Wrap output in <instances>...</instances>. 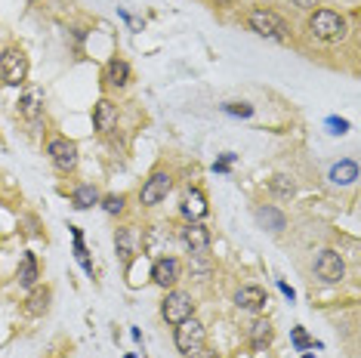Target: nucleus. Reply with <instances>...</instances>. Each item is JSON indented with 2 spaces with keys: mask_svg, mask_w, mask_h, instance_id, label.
<instances>
[{
  "mask_svg": "<svg viewBox=\"0 0 361 358\" xmlns=\"http://www.w3.org/2000/svg\"><path fill=\"white\" fill-rule=\"evenodd\" d=\"M257 223H259V226H266V229H269V232H275V235L287 229V216H284L278 207H272V204L257 207Z\"/></svg>",
  "mask_w": 361,
  "mask_h": 358,
  "instance_id": "17",
  "label": "nucleus"
},
{
  "mask_svg": "<svg viewBox=\"0 0 361 358\" xmlns=\"http://www.w3.org/2000/svg\"><path fill=\"white\" fill-rule=\"evenodd\" d=\"M346 19H343L340 13L334 10H312L309 16V35L315 40H322V44H336V40L346 37Z\"/></svg>",
  "mask_w": 361,
  "mask_h": 358,
  "instance_id": "2",
  "label": "nucleus"
},
{
  "mask_svg": "<svg viewBox=\"0 0 361 358\" xmlns=\"http://www.w3.org/2000/svg\"><path fill=\"white\" fill-rule=\"evenodd\" d=\"M269 189H272V195H275L278 201H290L293 195H297V185H293V179H290V176H284V173L272 176V183H269Z\"/></svg>",
  "mask_w": 361,
  "mask_h": 358,
  "instance_id": "23",
  "label": "nucleus"
},
{
  "mask_svg": "<svg viewBox=\"0 0 361 358\" xmlns=\"http://www.w3.org/2000/svg\"><path fill=\"white\" fill-rule=\"evenodd\" d=\"M37 278H40L37 257H35V254H25V257H22V263H19V284L31 290V288L37 284Z\"/></svg>",
  "mask_w": 361,
  "mask_h": 358,
  "instance_id": "21",
  "label": "nucleus"
},
{
  "mask_svg": "<svg viewBox=\"0 0 361 358\" xmlns=\"http://www.w3.org/2000/svg\"><path fill=\"white\" fill-rule=\"evenodd\" d=\"M179 275H183V266H179L176 257H158L152 263V281L164 290L173 288V284L179 281Z\"/></svg>",
  "mask_w": 361,
  "mask_h": 358,
  "instance_id": "10",
  "label": "nucleus"
},
{
  "mask_svg": "<svg viewBox=\"0 0 361 358\" xmlns=\"http://www.w3.org/2000/svg\"><path fill=\"white\" fill-rule=\"evenodd\" d=\"M71 235H75V257H78V263L84 266L87 275H93V263H90V254H87V247H84V232H80L78 226H71Z\"/></svg>",
  "mask_w": 361,
  "mask_h": 358,
  "instance_id": "24",
  "label": "nucleus"
},
{
  "mask_svg": "<svg viewBox=\"0 0 361 358\" xmlns=\"http://www.w3.org/2000/svg\"><path fill=\"white\" fill-rule=\"evenodd\" d=\"M327 179H331L334 185H352L358 179V164H355V161H349V158L340 161V164L331 167V176H327Z\"/></svg>",
  "mask_w": 361,
  "mask_h": 358,
  "instance_id": "18",
  "label": "nucleus"
},
{
  "mask_svg": "<svg viewBox=\"0 0 361 358\" xmlns=\"http://www.w3.org/2000/svg\"><path fill=\"white\" fill-rule=\"evenodd\" d=\"M223 111H226V115H235V118H250L253 115V105H247V102H228V105H223Z\"/></svg>",
  "mask_w": 361,
  "mask_h": 358,
  "instance_id": "26",
  "label": "nucleus"
},
{
  "mask_svg": "<svg viewBox=\"0 0 361 358\" xmlns=\"http://www.w3.org/2000/svg\"><path fill=\"white\" fill-rule=\"evenodd\" d=\"M232 161H235V154H232V152H226L223 158H219L216 164H213V170H216V173H228V167H232Z\"/></svg>",
  "mask_w": 361,
  "mask_h": 358,
  "instance_id": "30",
  "label": "nucleus"
},
{
  "mask_svg": "<svg viewBox=\"0 0 361 358\" xmlns=\"http://www.w3.org/2000/svg\"><path fill=\"white\" fill-rule=\"evenodd\" d=\"M170 189H173L170 173H154V176L145 179L142 192H139V201H142V207H154V204H161V201L167 198Z\"/></svg>",
  "mask_w": 361,
  "mask_h": 358,
  "instance_id": "8",
  "label": "nucleus"
},
{
  "mask_svg": "<svg viewBox=\"0 0 361 358\" xmlns=\"http://www.w3.org/2000/svg\"><path fill=\"white\" fill-rule=\"evenodd\" d=\"M269 343H272V324L266 319H257L250 324V346L257 349V352H262Z\"/></svg>",
  "mask_w": 361,
  "mask_h": 358,
  "instance_id": "20",
  "label": "nucleus"
},
{
  "mask_svg": "<svg viewBox=\"0 0 361 358\" xmlns=\"http://www.w3.org/2000/svg\"><path fill=\"white\" fill-rule=\"evenodd\" d=\"M161 315H164V321L167 324H176L179 321H185V319H192L195 315V300L192 294H185V290H167V297H164V303H161Z\"/></svg>",
  "mask_w": 361,
  "mask_h": 358,
  "instance_id": "5",
  "label": "nucleus"
},
{
  "mask_svg": "<svg viewBox=\"0 0 361 358\" xmlns=\"http://www.w3.org/2000/svg\"><path fill=\"white\" fill-rule=\"evenodd\" d=\"M179 241H183V247L188 250V254H207L210 250V232L204 229L201 223H188L183 235H179Z\"/></svg>",
  "mask_w": 361,
  "mask_h": 358,
  "instance_id": "11",
  "label": "nucleus"
},
{
  "mask_svg": "<svg viewBox=\"0 0 361 358\" xmlns=\"http://www.w3.org/2000/svg\"><path fill=\"white\" fill-rule=\"evenodd\" d=\"M170 244H173V238H170L167 229H161V226H149V229L142 232V254L158 259V257H167L170 254Z\"/></svg>",
  "mask_w": 361,
  "mask_h": 358,
  "instance_id": "9",
  "label": "nucleus"
},
{
  "mask_svg": "<svg viewBox=\"0 0 361 358\" xmlns=\"http://www.w3.org/2000/svg\"><path fill=\"white\" fill-rule=\"evenodd\" d=\"M173 340H176V349L185 358H198L204 352V343H207V331H204V324L192 315V319H185V321L176 324Z\"/></svg>",
  "mask_w": 361,
  "mask_h": 358,
  "instance_id": "3",
  "label": "nucleus"
},
{
  "mask_svg": "<svg viewBox=\"0 0 361 358\" xmlns=\"http://www.w3.org/2000/svg\"><path fill=\"white\" fill-rule=\"evenodd\" d=\"M315 275L322 284H340L343 275H346V263H343V257L336 250L327 247L315 257Z\"/></svg>",
  "mask_w": 361,
  "mask_h": 358,
  "instance_id": "6",
  "label": "nucleus"
},
{
  "mask_svg": "<svg viewBox=\"0 0 361 358\" xmlns=\"http://www.w3.org/2000/svg\"><path fill=\"white\" fill-rule=\"evenodd\" d=\"M210 214L207 207V198H204L201 189H188L185 198H183V216L188 219V223H198V219H204Z\"/></svg>",
  "mask_w": 361,
  "mask_h": 358,
  "instance_id": "14",
  "label": "nucleus"
},
{
  "mask_svg": "<svg viewBox=\"0 0 361 358\" xmlns=\"http://www.w3.org/2000/svg\"><path fill=\"white\" fill-rule=\"evenodd\" d=\"M102 207H105V214H121V210H124V195H109V198H102Z\"/></svg>",
  "mask_w": 361,
  "mask_h": 358,
  "instance_id": "27",
  "label": "nucleus"
},
{
  "mask_svg": "<svg viewBox=\"0 0 361 358\" xmlns=\"http://www.w3.org/2000/svg\"><path fill=\"white\" fill-rule=\"evenodd\" d=\"M105 84L111 87H127L130 84V65L124 59H111L105 65Z\"/></svg>",
  "mask_w": 361,
  "mask_h": 358,
  "instance_id": "19",
  "label": "nucleus"
},
{
  "mask_svg": "<svg viewBox=\"0 0 361 358\" xmlns=\"http://www.w3.org/2000/svg\"><path fill=\"white\" fill-rule=\"evenodd\" d=\"M93 127L99 130V133H111L114 127H118V105L111 99H99L93 109Z\"/></svg>",
  "mask_w": 361,
  "mask_h": 358,
  "instance_id": "13",
  "label": "nucleus"
},
{
  "mask_svg": "<svg viewBox=\"0 0 361 358\" xmlns=\"http://www.w3.org/2000/svg\"><path fill=\"white\" fill-rule=\"evenodd\" d=\"M266 303H269V297L259 284H244V288H238V294H235V306L244 309V312H262Z\"/></svg>",
  "mask_w": 361,
  "mask_h": 358,
  "instance_id": "12",
  "label": "nucleus"
},
{
  "mask_svg": "<svg viewBox=\"0 0 361 358\" xmlns=\"http://www.w3.org/2000/svg\"><path fill=\"white\" fill-rule=\"evenodd\" d=\"M327 127H331L334 136H343V133L349 130V121H343V118H327Z\"/></svg>",
  "mask_w": 361,
  "mask_h": 358,
  "instance_id": "29",
  "label": "nucleus"
},
{
  "mask_svg": "<svg viewBox=\"0 0 361 358\" xmlns=\"http://www.w3.org/2000/svg\"><path fill=\"white\" fill-rule=\"evenodd\" d=\"M247 25H250V31H257L259 37L275 40V44H287V40H290V25H287V22L275 10H266V6L250 10Z\"/></svg>",
  "mask_w": 361,
  "mask_h": 358,
  "instance_id": "1",
  "label": "nucleus"
},
{
  "mask_svg": "<svg viewBox=\"0 0 361 358\" xmlns=\"http://www.w3.org/2000/svg\"><path fill=\"white\" fill-rule=\"evenodd\" d=\"M71 204H75L78 210H90L99 204V192L93 189V185H78L75 195H71Z\"/></svg>",
  "mask_w": 361,
  "mask_h": 358,
  "instance_id": "22",
  "label": "nucleus"
},
{
  "mask_svg": "<svg viewBox=\"0 0 361 358\" xmlns=\"http://www.w3.org/2000/svg\"><path fill=\"white\" fill-rule=\"evenodd\" d=\"M127 358H136V355H127Z\"/></svg>",
  "mask_w": 361,
  "mask_h": 358,
  "instance_id": "34",
  "label": "nucleus"
},
{
  "mask_svg": "<svg viewBox=\"0 0 361 358\" xmlns=\"http://www.w3.org/2000/svg\"><path fill=\"white\" fill-rule=\"evenodd\" d=\"M114 247H118L121 263L130 268V263H133V257H136V232L133 229H118V235H114Z\"/></svg>",
  "mask_w": 361,
  "mask_h": 358,
  "instance_id": "16",
  "label": "nucleus"
},
{
  "mask_svg": "<svg viewBox=\"0 0 361 358\" xmlns=\"http://www.w3.org/2000/svg\"><path fill=\"white\" fill-rule=\"evenodd\" d=\"M19 111H22V118H28L31 124H37V121L44 118V93H40V90H28V93L19 99Z\"/></svg>",
  "mask_w": 361,
  "mask_h": 358,
  "instance_id": "15",
  "label": "nucleus"
},
{
  "mask_svg": "<svg viewBox=\"0 0 361 358\" xmlns=\"http://www.w3.org/2000/svg\"><path fill=\"white\" fill-rule=\"evenodd\" d=\"M293 6H297V10H315L318 4H322V0H290Z\"/></svg>",
  "mask_w": 361,
  "mask_h": 358,
  "instance_id": "31",
  "label": "nucleus"
},
{
  "mask_svg": "<svg viewBox=\"0 0 361 358\" xmlns=\"http://www.w3.org/2000/svg\"><path fill=\"white\" fill-rule=\"evenodd\" d=\"M47 306H50V290H35V294L28 297L25 312H28V315H44Z\"/></svg>",
  "mask_w": 361,
  "mask_h": 358,
  "instance_id": "25",
  "label": "nucleus"
},
{
  "mask_svg": "<svg viewBox=\"0 0 361 358\" xmlns=\"http://www.w3.org/2000/svg\"><path fill=\"white\" fill-rule=\"evenodd\" d=\"M47 152H50L56 170L75 173V167H78V145L75 142H68L65 136H56V140H50V145H47Z\"/></svg>",
  "mask_w": 361,
  "mask_h": 358,
  "instance_id": "7",
  "label": "nucleus"
},
{
  "mask_svg": "<svg viewBox=\"0 0 361 358\" xmlns=\"http://www.w3.org/2000/svg\"><path fill=\"white\" fill-rule=\"evenodd\" d=\"M216 4H232V0H216Z\"/></svg>",
  "mask_w": 361,
  "mask_h": 358,
  "instance_id": "33",
  "label": "nucleus"
},
{
  "mask_svg": "<svg viewBox=\"0 0 361 358\" xmlns=\"http://www.w3.org/2000/svg\"><path fill=\"white\" fill-rule=\"evenodd\" d=\"M278 288H281V294H284L287 300H293V297H297V294H293V288H290V284H284V281H278Z\"/></svg>",
  "mask_w": 361,
  "mask_h": 358,
  "instance_id": "32",
  "label": "nucleus"
},
{
  "mask_svg": "<svg viewBox=\"0 0 361 358\" xmlns=\"http://www.w3.org/2000/svg\"><path fill=\"white\" fill-rule=\"evenodd\" d=\"M293 346L302 352V349H309V346H315V343L306 337V331H302V328H293Z\"/></svg>",
  "mask_w": 361,
  "mask_h": 358,
  "instance_id": "28",
  "label": "nucleus"
},
{
  "mask_svg": "<svg viewBox=\"0 0 361 358\" xmlns=\"http://www.w3.org/2000/svg\"><path fill=\"white\" fill-rule=\"evenodd\" d=\"M0 78L10 87H22L28 78V56L19 50V47H6L0 53Z\"/></svg>",
  "mask_w": 361,
  "mask_h": 358,
  "instance_id": "4",
  "label": "nucleus"
}]
</instances>
